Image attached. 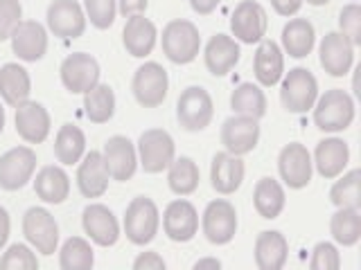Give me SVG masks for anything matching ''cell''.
Masks as SVG:
<instances>
[{"label": "cell", "instance_id": "obj_1", "mask_svg": "<svg viewBox=\"0 0 361 270\" xmlns=\"http://www.w3.org/2000/svg\"><path fill=\"white\" fill-rule=\"evenodd\" d=\"M355 122V99L345 90L334 88L314 104V124L325 133H341Z\"/></svg>", "mask_w": 361, "mask_h": 270}, {"label": "cell", "instance_id": "obj_2", "mask_svg": "<svg viewBox=\"0 0 361 270\" xmlns=\"http://www.w3.org/2000/svg\"><path fill=\"white\" fill-rule=\"evenodd\" d=\"M161 43H163V52L167 59L178 65L192 63L201 50V37H199L197 25L190 20H183V18L167 22L163 30Z\"/></svg>", "mask_w": 361, "mask_h": 270}, {"label": "cell", "instance_id": "obj_3", "mask_svg": "<svg viewBox=\"0 0 361 270\" xmlns=\"http://www.w3.org/2000/svg\"><path fill=\"white\" fill-rule=\"evenodd\" d=\"M316 99H319V82H316V77L307 68H293L282 79L280 101L285 110L300 115V112H307L314 108Z\"/></svg>", "mask_w": 361, "mask_h": 270}, {"label": "cell", "instance_id": "obj_4", "mask_svg": "<svg viewBox=\"0 0 361 270\" xmlns=\"http://www.w3.org/2000/svg\"><path fill=\"white\" fill-rule=\"evenodd\" d=\"M161 225V214L152 198L138 196L129 202L124 212V234L133 245H147L154 241Z\"/></svg>", "mask_w": 361, "mask_h": 270}, {"label": "cell", "instance_id": "obj_5", "mask_svg": "<svg viewBox=\"0 0 361 270\" xmlns=\"http://www.w3.org/2000/svg\"><path fill=\"white\" fill-rule=\"evenodd\" d=\"M212 115H214V106L206 88L190 86L180 93L176 101V120L183 131L188 133L203 131L212 122Z\"/></svg>", "mask_w": 361, "mask_h": 270}, {"label": "cell", "instance_id": "obj_6", "mask_svg": "<svg viewBox=\"0 0 361 270\" xmlns=\"http://www.w3.org/2000/svg\"><path fill=\"white\" fill-rule=\"evenodd\" d=\"M167 88H169L167 72H165V68L156 61L142 63L138 70H135L133 82H131L133 97L142 108L161 106L167 97Z\"/></svg>", "mask_w": 361, "mask_h": 270}, {"label": "cell", "instance_id": "obj_7", "mask_svg": "<svg viewBox=\"0 0 361 270\" xmlns=\"http://www.w3.org/2000/svg\"><path fill=\"white\" fill-rule=\"evenodd\" d=\"M23 234L37 252L50 257L59 245V225L45 207H30L23 217Z\"/></svg>", "mask_w": 361, "mask_h": 270}, {"label": "cell", "instance_id": "obj_8", "mask_svg": "<svg viewBox=\"0 0 361 270\" xmlns=\"http://www.w3.org/2000/svg\"><path fill=\"white\" fill-rule=\"evenodd\" d=\"M176 146L172 135L163 129H149L138 140V158L147 174H161L172 165Z\"/></svg>", "mask_w": 361, "mask_h": 270}, {"label": "cell", "instance_id": "obj_9", "mask_svg": "<svg viewBox=\"0 0 361 270\" xmlns=\"http://www.w3.org/2000/svg\"><path fill=\"white\" fill-rule=\"evenodd\" d=\"M37 169V153L30 146H14L0 155V189L16 191L25 187Z\"/></svg>", "mask_w": 361, "mask_h": 270}, {"label": "cell", "instance_id": "obj_10", "mask_svg": "<svg viewBox=\"0 0 361 270\" xmlns=\"http://www.w3.org/2000/svg\"><path fill=\"white\" fill-rule=\"evenodd\" d=\"M61 84L68 93L84 95L99 84V63L86 52L68 54L61 63Z\"/></svg>", "mask_w": 361, "mask_h": 270}, {"label": "cell", "instance_id": "obj_11", "mask_svg": "<svg viewBox=\"0 0 361 270\" xmlns=\"http://www.w3.org/2000/svg\"><path fill=\"white\" fill-rule=\"evenodd\" d=\"M278 172L289 189H302L312 183L314 162L307 151V146L300 142H291L282 146L278 155Z\"/></svg>", "mask_w": 361, "mask_h": 270}, {"label": "cell", "instance_id": "obj_12", "mask_svg": "<svg viewBox=\"0 0 361 270\" xmlns=\"http://www.w3.org/2000/svg\"><path fill=\"white\" fill-rule=\"evenodd\" d=\"M203 234L212 245H226L235 239L237 232V212L233 207V202L217 198L208 202L206 212H203Z\"/></svg>", "mask_w": 361, "mask_h": 270}, {"label": "cell", "instance_id": "obj_13", "mask_svg": "<svg viewBox=\"0 0 361 270\" xmlns=\"http://www.w3.org/2000/svg\"><path fill=\"white\" fill-rule=\"evenodd\" d=\"M48 30L63 41L79 39L86 32V11L77 0H54L48 7Z\"/></svg>", "mask_w": 361, "mask_h": 270}, {"label": "cell", "instance_id": "obj_14", "mask_svg": "<svg viewBox=\"0 0 361 270\" xmlns=\"http://www.w3.org/2000/svg\"><path fill=\"white\" fill-rule=\"evenodd\" d=\"M163 230L169 241L188 243L199 232V214L190 200L178 198L172 200L163 212Z\"/></svg>", "mask_w": 361, "mask_h": 270}, {"label": "cell", "instance_id": "obj_15", "mask_svg": "<svg viewBox=\"0 0 361 270\" xmlns=\"http://www.w3.org/2000/svg\"><path fill=\"white\" fill-rule=\"evenodd\" d=\"M267 11L264 7L255 3V0H244L235 7L233 16H231V32L235 41H242V43H259L264 39L267 34Z\"/></svg>", "mask_w": 361, "mask_h": 270}, {"label": "cell", "instance_id": "obj_16", "mask_svg": "<svg viewBox=\"0 0 361 270\" xmlns=\"http://www.w3.org/2000/svg\"><path fill=\"white\" fill-rule=\"evenodd\" d=\"M9 39L11 50L20 61L37 63L48 52V32L37 20H20Z\"/></svg>", "mask_w": 361, "mask_h": 270}, {"label": "cell", "instance_id": "obj_17", "mask_svg": "<svg viewBox=\"0 0 361 270\" xmlns=\"http://www.w3.org/2000/svg\"><path fill=\"white\" fill-rule=\"evenodd\" d=\"M102 158H104L106 169L113 180H131L135 169H138V151L129 138L124 135H113L106 140L104 149H102Z\"/></svg>", "mask_w": 361, "mask_h": 270}, {"label": "cell", "instance_id": "obj_18", "mask_svg": "<svg viewBox=\"0 0 361 270\" xmlns=\"http://www.w3.org/2000/svg\"><path fill=\"white\" fill-rule=\"evenodd\" d=\"M319 56L323 70L330 77H345L355 63V45L341 32L325 34L319 45Z\"/></svg>", "mask_w": 361, "mask_h": 270}, {"label": "cell", "instance_id": "obj_19", "mask_svg": "<svg viewBox=\"0 0 361 270\" xmlns=\"http://www.w3.org/2000/svg\"><path fill=\"white\" fill-rule=\"evenodd\" d=\"M82 225L84 232L90 236V241L102 245V248H111L116 245L120 239V223L106 205L102 202H90L82 214Z\"/></svg>", "mask_w": 361, "mask_h": 270}, {"label": "cell", "instance_id": "obj_20", "mask_svg": "<svg viewBox=\"0 0 361 270\" xmlns=\"http://www.w3.org/2000/svg\"><path fill=\"white\" fill-rule=\"evenodd\" d=\"M259 142V124L253 117L233 115L221 127V144L233 155L251 153Z\"/></svg>", "mask_w": 361, "mask_h": 270}, {"label": "cell", "instance_id": "obj_21", "mask_svg": "<svg viewBox=\"0 0 361 270\" xmlns=\"http://www.w3.org/2000/svg\"><path fill=\"white\" fill-rule=\"evenodd\" d=\"M50 112L39 101H23L16 106V133L27 144H41L50 135Z\"/></svg>", "mask_w": 361, "mask_h": 270}, {"label": "cell", "instance_id": "obj_22", "mask_svg": "<svg viewBox=\"0 0 361 270\" xmlns=\"http://www.w3.org/2000/svg\"><path fill=\"white\" fill-rule=\"evenodd\" d=\"M111 174L106 169L102 151H90L79 160L77 169V187L84 198H99L106 194Z\"/></svg>", "mask_w": 361, "mask_h": 270}, {"label": "cell", "instance_id": "obj_23", "mask_svg": "<svg viewBox=\"0 0 361 270\" xmlns=\"http://www.w3.org/2000/svg\"><path fill=\"white\" fill-rule=\"evenodd\" d=\"M244 174H246V167L240 160V155L221 151L212 158L210 183H212V189L219 191V194H224V196L235 194V191L242 187Z\"/></svg>", "mask_w": 361, "mask_h": 270}, {"label": "cell", "instance_id": "obj_24", "mask_svg": "<svg viewBox=\"0 0 361 270\" xmlns=\"http://www.w3.org/2000/svg\"><path fill=\"white\" fill-rule=\"evenodd\" d=\"M156 41H158V30L149 18H145L142 14L127 18V25H124L122 32V43L131 56H135V59L149 56L156 48Z\"/></svg>", "mask_w": 361, "mask_h": 270}, {"label": "cell", "instance_id": "obj_25", "mask_svg": "<svg viewBox=\"0 0 361 270\" xmlns=\"http://www.w3.org/2000/svg\"><path fill=\"white\" fill-rule=\"evenodd\" d=\"M253 72L259 86L271 88L276 86L282 75H285V56H282L280 45L262 39L255 50V59H253Z\"/></svg>", "mask_w": 361, "mask_h": 270}, {"label": "cell", "instance_id": "obj_26", "mask_svg": "<svg viewBox=\"0 0 361 270\" xmlns=\"http://www.w3.org/2000/svg\"><path fill=\"white\" fill-rule=\"evenodd\" d=\"M350 162V146L338 138H327L319 142L314 151V167L323 178L332 180L343 174Z\"/></svg>", "mask_w": 361, "mask_h": 270}, {"label": "cell", "instance_id": "obj_27", "mask_svg": "<svg viewBox=\"0 0 361 270\" xmlns=\"http://www.w3.org/2000/svg\"><path fill=\"white\" fill-rule=\"evenodd\" d=\"M240 45L233 37H226V34H214L206 45V68L214 77H224L228 75L233 68L240 61Z\"/></svg>", "mask_w": 361, "mask_h": 270}, {"label": "cell", "instance_id": "obj_28", "mask_svg": "<svg viewBox=\"0 0 361 270\" xmlns=\"http://www.w3.org/2000/svg\"><path fill=\"white\" fill-rule=\"evenodd\" d=\"M289 255V243L285 234L276 230H267L257 234L255 239V266L259 270H280L287 262Z\"/></svg>", "mask_w": 361, "mask_h": 270}, {"label": "cell", "instance_id": "obj_29", "mask_svg": "<svg viewBox=\"0 0 361 270\" xmlns=\"http://www.w3.org/2000/svg\"><path fill=\"white\" fill-rule=\"evenodd\" d=\"M30 93L32 82L25 68L18 63H5L0 68V97H3L7 106H20L23 101L30 99Z\"/></svg>", "mask_w": 361, "mask_h": 270}, {"label": "cell", "instance_id": "obj_30", "mask_svg": "<svg viewBox=\"0 0 361 270\" xmlns=\"http://www.w3.org/2000/svg\"><path fill=\"white\" fill-rule=\"evenodd\" d=\"M34 191L43 202H50V205H61V202L71 194V178L63 172L61 167L48 165L43 167L37 174L34 180Z\"/></svg>", "mask_w": 361, "mask_h": 270}, {"label": "cell", "instance_id": "obj_31", "mask_svg": "<svg viewBox=\"0 0 361 270\" xmlns=\"http://www.w3.org/2000/svg\"><path fill=\"white\" fill-rule=\"evenodd\" d=\"M316 43L314 25L307 18H293L282 27V48L293 59H305Z\"/></svg>", "mask_w": 361, "mask_h": 270}, {"label": "cell", "instance_id": "obj_32", "mask_svg": "<svg viewBox=\"0 0 361 270\" xmlns=\"http://www.w3.org/2000/svg\"><path fill=\"white\" fill-rule=\"evenodd\" d=\"M253 205L262 219H278L285 210V189L276 178H259L253 189Z\"/></svg>", "mask_w": 361, "mask_h": 270}, {"label": "cell", "instance_id": "obj_33", "mask_svg": "<svg viewBox=\"0 0 361 270\" xmlns=\"http://www.w3.org/2000/svg\"><path fill=\"white\" fill-rule=\"evenodd\" d=\"M86 153V135L75 124H63L54 138V155L61 165L73 167Z\"/></svg>", "mask_w": 361, "mask_h": 270}, {"label": "cell", "instance_id": "obj_34", "mask_svg": "<svg viewBox=\"0 0 361 270\" xmlns=\"http://www.w3.org/2000/svg\"><path fill=\"white\" fill-rule=\"evenodd\" d=\"M167 169H169V172H167V185L176 196L195 194L197 187H199L201 174H199L197 162L192 160V158H185V155L183 158H174L172 165H169Z\"/></svg>", "mask_w": 361, "mask_h": 270}, {"label": "cell", "instance_id": "obj_35", "mask_svg": "<svg viewBox=\"0 0 361 270\" xmlns=\"http://www.w3.org/2000/svg\"><path fill=\"white\" fill-rule=\"evenodd\" d=\"M231 108L235 115L262 120L267 115V97L262 88L255 84H240L231 95Z\"/></svg>", "mask_w": 361, "mask_h": 270}, {"label": "cell", "instance_id": "obj_36", "mask_svg": "<svg viewBox=\"0 0 361 270\" xmlns=\"http://www.w3.org/2000/svg\"><path fill=\"white\" fill-rule=\"evenodd\" d=\"M84 110L93 124H106L116 112V93L109 84H97L84 93Z\"/></svg>", "mask_w": 361, "mask_h": 270}, {"label": "cell", "instance_id": "obj_37", "mask_svg": "<svg viewBox=\"0 0 361 270\" xmlns=\"http://www.w3.org/2000/svg\"><path fill=\"white\" fill-rule=\"evenodd\" d=\"M330 232L338 245H357L361 239V212L355 207H338L330 221Z\"/></svg>", "mask_w": 361, "mask_h": 270}, {"label": "cell", "instance_id": "obj_38", "mask_svg": "<svg viewBox=\"0 0 361 270\" xmlns=\"http://www.w3.org/2000/svg\"><path fill=\"white\" fill-rule=\"evenodd\" d=\"M59 266L63 270H90L95 266L93 248L82 236H71L59 252Z\"/></svg>", "mask_w": 361, "mask_h": 270}, {"label": "cell", "instance_id": "obj_39", "mask_svg": "<svg viewBox=\"0 0 361 270\" xmlns=\"http://www.w3.org/2000/svg\"><path fill=\"white\" fill-rule=\"evenodd\" d=\"M330 200L336 207L361 210V169H353L341 180H336L330 189Z\"/></svg>", "mask_w": 361, "mask_h": 270}, {"label": "cell", "instance_id": "obj_40", "mask_svg": "<svg viewBox=\"0 0 361 270\" xmlns=\"http://www.w3.org/2000/svg\"><path fill=\"white\" fill-rule=\"evenodd\" d=\"M84 11L97 30H109L116 22L118 0H84Z\"/></svg>", "mask_w": 361, "mask_h": 270}, {"label": "cell", "instance_id": "obj_41", "mask_svg": "<svg viewBox=\"0 0 361 270\" xmlns=\"http://www.w3.org/2000/svg\"><path fill=\"white\" fill-rule=\"evenodd\" d=\"M0 268L7 270H37L39 268V259L27 245L14 243L9 245V250L0 257Z\"/></svg>", "mask_w": 361, "mask_h": 270}, {"label": "cell", "instance_id": "obj_42", "mask_svg": "<svg viewBox=\"0 0 361 270\" xmlns=\"http://www.w3.org/2000/svg\"><path fill=\"white\" fill-rule=\"evenodd\" d=\"M338 27L343 37L355 45H361V7L357 3H350L338 14Z\"/></svg>", "mask_w": 361, "mask_h": 270}, {"label": "cell", "instance_id": "obj_43", "mask_svg": "<svg viewBox=\"0 0 361 270\" xmlns=\"http://www.w3.org/2000/svg\"><path fill=\"white\" fill-rule=\"evenodd\" d=\"M310 268L312 270H336L341 268V255H338L336 245L321 241L316 243L312 259H310Z\"/></svg>", "mask_w": 361, "mask_h": 270}, {"label": "cell", "instance_id": "obj_44", "mask_svg": "<svg viewBox=\"0 0 361 270\" xmlns=\"http://www.w3.org/2000/svg\"><path fill=\"white\" fill-rule=\"evenodd\" d=\"M23 18V7L18 0H0V41H7Z\"/></svg>", "mask_w": 361, "mask_h": 270}, {"label": "cell", "instance_id": "obj_45", "mask_svg": "<svg viewBox=\"0 0 361 270\" xmlns=\"http://www.w3.org/2000/svg\"><path fill=\"white\" fill-rule=\"evenodd\" d=\"M133 270H165V259L158 252H140L133 262Z\"/></svg>", "mask_w": 361, "mask_h": 270}, {"label": "cell", "instance_id": "obj_46", "mask_svg": "<svg viewBox=\"0 0 361 270\" xmlns=\"http://www.w3.org/2000/svg\"><path fill=\"white\" fill-rule=\"evenodd\" d=\"M147 5H149V0H118V11L124 18H129L145 14Z\"/></svg>", "mask_w": 361, "mask_h": 270}, {"label": "cell", "instance_id": "obj_47", "mask_svg": "<svg viewBox=\"0 0 361 270\" xmlns=\"http://www.w3.org/2000/svg\"><path fill=\"white\" fill-rule=\"evenodd\" d=\"M305 0H271V7L276 9V14L280 16H293L298 14Z\"/></svg>", "mask_w": 361, "mask_h": 270}, {"label": "cell", "instance_id": "obj_48", "mask_svg": "<svg viewBox=\"0 0 361 270\" xmlns=\"http://www.w3.org/2000/svg\"><path fill=\"white\" fill-rule=\"evenodd\" d=\"M219 3H221V0H190V7L195 9L199 16H208V14H212L214 9H217Z\"/></svg>", "mask_w": 361, "mask_h": 270}, {"label": "cell", "instance_id": "obj_49", "mask_svg": "<svg viewBox=\"0 0 361 270\" xmlns=\"http://www.w3.org/2000/svg\"><path fill=\"white\" fill-rule=\"evenodd\" d=\"M9 230H11V221H9V214L7 210L0 205V252H3V248L9 239Z\"/></svg>", "mask_w": 361, "mask_h": 270}, {"label": "cell", "instance_id": "obj_50", "mask_svg": "<svg viewBox=\"0 0 361 270\" xmlns=\"http://www.w3.org/2000/svg\"><path fill=\"white\" fill-rule=\"evenodd\" d=\"M203 268L219 270L221 268V262H219V259H199V262L195 264V270H203Z\"/></svg>", "mask_w": 361, "mask_h": 270}, {"label": "cell", "instance_id": "obj_51", "mask_svg": "<svg viewBox=\"0 0 361 270\" xmlns=\"http://www.w3.org/2000/svg\"><path fill=\"white\" fill-rule=\"evenodd\" d=\"M307 5H312V7H323V5H327L330 0H305Z\"/></svg>", "mask_w": 361, "mask_h": 270}, {"label": "cell", "instance_id": "obj_52", "mask_svg": "<svg viewBox=\"0 0 361 270\" xmlns=\"http://www.w3.org/2000/svg\"><path fill=\"white\" fill-rule=\"evenodd\" d=\"M3 129H5V108L0 104V133H3Z\"/></svg>", "mask_w": 361, "mask_h": 270}]
</instances>
